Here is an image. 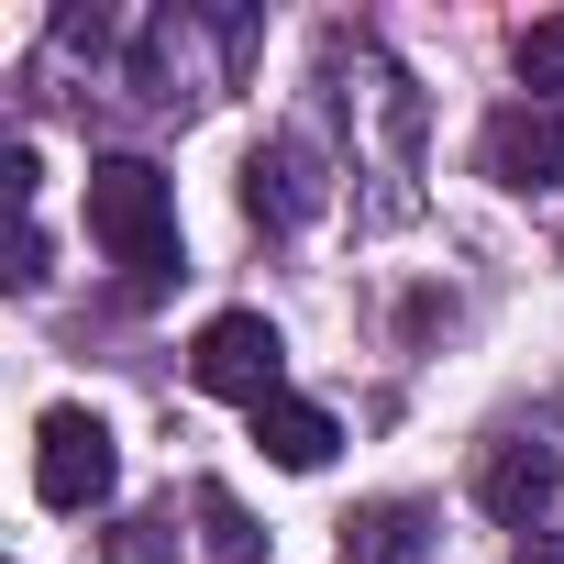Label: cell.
I'll use <instances>...</instances> for the list:
<instances>
[{
    "instance_id": "ba28073f",
    "label": "cell",
    "mask_w": 564,
    "mask_h": 564,
    "mask_svg": "<svg viewBox=\"0 0 564 564\" xmlns=\"http://www.w3.org/2000/svg\"><path fill=\"white\" fill-rule=\"evenodd\" d=\"M243 210H254L265 232H289V221L311 210V166H300V144H254V155H243Z\"/></svg>"
},
{
    "instance_id": "4fadbf2b",
    "label": "cell",
    "mask_w": 564,
    "mask_h": 564,
    "mask_svg": "<svg viewBox=\"0 0 564 564\" xmlns=\"http://www.w3.org/2000/svg\"><path fill=\"white\" fill-rule=\"evenodd\" d=\"M509 564H564V531H531V542H520Z\"/></svg>"
},
{
    "instance_id": "6da1fadb",
    "label": "cell",
    "mask_w": 564,
    "mask_h": 564,
    "mask_svg": "<svg viewBox=\"0 0 564 564\" xmlns=\"http://www.w3.org/2000/svg\"><path fill=\"white\" fill-rule=\"evenodd\" d=\"M89 232H100V254L133 276L144 300L177 276V188H166L144 155H100V166H89Z\"/></svg>"
},
{
    "instance_id": "30bf717a",
    "label": "cell",
    "mask_w": 564,
    "mask_h": 564,
    "mask_svg": "<svg viewBox=\"0 0 564 564\" xmlns=\"http://www.w3.org/2000/svg\"><path fill=\"white\" fill-rule=\"evenodd\" d=\"M100 564H177V520H166V509H133V520H111Z\"/></svg>"
},
{
    "instance_id": "3957f363",
    "label": "cell",
    "mask_w": 564,
    "mask_h": 564,
    "mask_svg": "<svg viewBox=\"0 0 564 564\" xmlns=\"http://www.w3.org/2000/svg\"><path fill=\"white\" fill-rule=\"evenodd\" d=\"M111 487H122L111 421L100 410H45V432H34V498L45 509H100Z\"/></svg>"
},
{
    "instance_id": "277c9868",
    "label": "cell",
    "mask_w": 564,
    "mask_h": 564,
    "mask_svg": "<svg viewBox=\"0 0 564 564\" xmlns=\"http://www.w3.org/2000/svg\"><path fill=\"white\" fill-rule=\"evenodd\" d=\"M476 166H487L498 188H564V111H553V100H509V111H487Z\"/></svg>"
},
{
    "instance_id": "52a82bcc",
    "label": "cell",
    "mask_w": 564,
    "mask_h": 564,
    "mask_svg": "<svg viewBox=\"0 0 564 564\" xmlns=\"http://www.w3.org/2000/svg\"><path fill=\"white\" fill-rule=\"evenodd\" d=\"M254 443H265V465H289V476H322L333 465V410H311V399H265L254 410Z\"/></svg>"
},
{
    "instance_id": "9c48e42d",
    "label": "cell",
    "mask_w": 564,
    "mask_h": 564,
    "mask_svg": "<svg viewBox=\"0 0 564 564\" xmlns=\"http://www.w3.org/2000/svg\"><path fill=\"white\" fill-rule=\"evenodd\" d=\"M509 56H520V89L564 111V12H542V23H520V45H509Z\"/></svg>"
},
{
    "instance_id": "5b68a950",
    "label": "cell",
    "mask_w": 564,
    "mask_h": 564,
    "mask_svg": "<svg viewBox=\"0 0 564 564\" xmlns=\"http://www.w3.org/2000/svg\"><path fill=\"white\" fill-rule=\"evenodd\" d=\"M553 487H564V465H553V443H498V454H487V476H476V498H487V520H509L520 542H531V520L553 509Z\"/></svg>"
},
{
    "instance_id": "8fae6325",
    "label": "cell",
    "mask_w": 564,
    "mask_h": 564,
    "mask_svg": "<svg viewBox=\"0 0 564 564\" xmlns=\"http://www.w3.org/2000/svg\"><path fill=\"white\" fill-rule=\"evenodd\" d=\"M199 520H210V553L221 564H254V520L232 509V487H199Z\"/></svg>"
},
{
    "instance_id": "7a4b0ae2",
    "label": "cell",
    "mask_w": 564,
    "mask_h": 564,
    "mask_svg": "<svg viewBox=\"0 0 564 564\" xmlns=\"http://www.w3.org/2000/svg\"><path fill=\"white\" fill-rule=\"evenodd\" d=\"M188 377H199L210 399L265 410V399H289V344H276V322H265V311H221V322H199Z\"/></svg>"
},
{
    "instance_id": "8992f818",
    "label": "cell",
    "mask_w": 564,
    "mask_h": 564,
    "mask_svg": "<svg viewBox=\"0 0 564 564\" xmlns=\"http://www.w3.org/2000/svg\"><path fill=\"white\" fill-rule=\"evenodd\" d=\"M344 564H432V509L421 498H366L344 520Z\"/></svg>"
},
{
    "instance_id": "7c38bea8",
    "label": "cell",
    "mask_w": 564,
    "mask_h": 564,
    "mask_svg": "<svg viewBox=\"0 0 564 564\" xmlns=\"http://www.w3.org/2000/svg\"><path fill=\"white\" fill-rule=\"evenodd\" d=\"M12 289H45V232H34V221L12 232Z\"/></svg>"
}]
</instances>
